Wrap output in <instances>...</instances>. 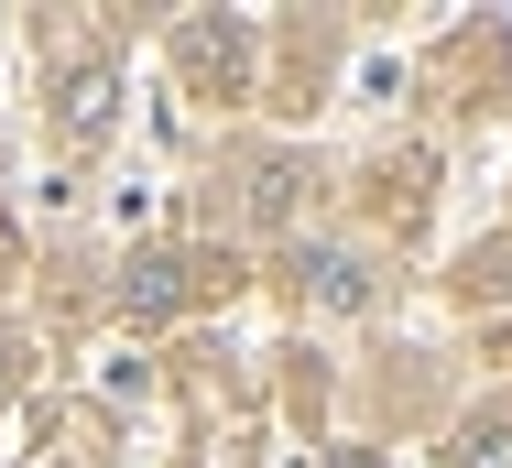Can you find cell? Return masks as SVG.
Here are the masks:
<instances>
[{
  "mask_svg": "<svg viewBox=\"0 0 512 468\" xmlns=\"http://www.w3.org/2000/svg\"><path fill=\"white\" fill-rule=\"evenodd\" d=\"M447 468H512V403L469 414V425H458V447H447Z\"/></svg>",
  "mask_w": 512,
  "mask_h": 468,
  "instance_id": "5",
  "label": "cell"
},
{
  "mask_svg": "<svg viewBox=\"0 0 512 468\" xmlns=\"http://www.w3.org/2000/svg\"><path fill=\"white\" fill-rule=\"evenodd\" d=\"M295 283H306L316 305H371V273H360L349 251H306V262H295Z\"/></svg>",
  "mask_w": 512,
  "mask_h": 468,
  "instance_id": "4",
  "label": "cell"
},
{
  "mask_svg": "<svg viewBox=\"0 0 512 468\" xmlns=\"http://www.w3.org/2000/svg\"><path fill=\"white\" fill-rule=\"evenodd\" d=\"M109 98H120L109 66H77V77H66V109H55V120H66V142H99V131H109Z\"/></svg>",
  "mask_w": 512,
  "mask_h": 468,
  "instance_id": "3",
  "label": "cell"
},
{
  "mask_svg": "<svg viewBox=\"0 0 512 468\" xmlns=\"http://www.w3.org/2000/svg\"><path fill=\"white\" fill-rule=\"evenodd\" d=\"M175 55H186V77H197L207 98H240V66H251V33H240V22H186V33H175Z\"/></svg>",
  "mask_w": 512,
  "mask_h": 468,
  "instance_id": "2",
  "label": "cell"
},
{
  "mask_svg": "<svg viewBox=\"0 0 512 468\" xmlns=\"http://www.w3.org/2000/svg\"><path fill=\"white\" fill-rule=\"evenodd\" d=\"M218 283H229L218 251H142L131 283H120V305H131V316H175L186 294H218Z\"/></svg>",
  "mask_w": 512,
  "mask_h": 468,
  "instance_id": "1",
  "label": "cell"
}]
</instances>
